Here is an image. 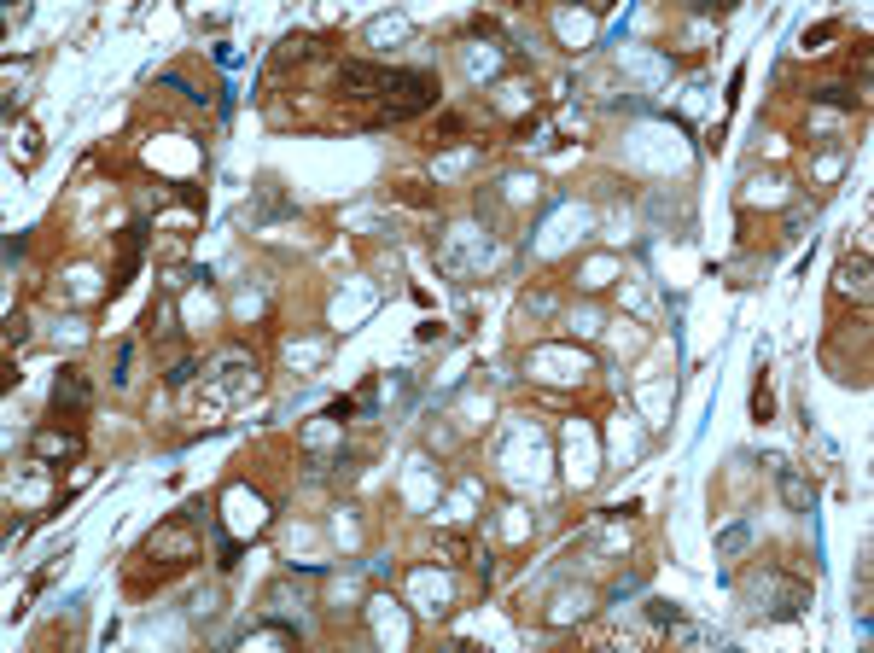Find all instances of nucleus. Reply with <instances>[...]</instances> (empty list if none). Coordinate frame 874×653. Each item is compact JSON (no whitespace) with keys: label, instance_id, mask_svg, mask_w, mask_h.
<instances>
[{"label":"nucleus","instance_id":"f257e3e1","mask_svg":"<svg viewBox=\"0 0 874 653\" xmlns=\"http://www.w3.org/2000/svg\"><path fill=\"white\" fill-rule=\"evenodd\" d=\"M338 88H344V100L373 105L368 123H403V117H420V111L437 105V76L432 70H385V65L350 59V65L338 70Z\"/></svg>","mask_w":874,"mask_h":653},{"label":"nucleus","instance_id":"f03ea898","mask_svg":"<svg viewBox=\"0 0 874 653\" xmlns=\"http://www.w3.org/2000/svg\"><path fill=\"white\" fill-rule=\"evenodd\" d=\"M193 519H199V508H187V514H175L164 519L158 531H152V543L140 549V560L158 572V584L164 578H175V572H187L193 560H199V537H193Z\"/></svg>","mask_w":874,"mask_h":653},{"label":"nucleus","instance_id":"7ed1b4c3","mask_svg":"<svg viewBox=\"0 0 874 653\" xmlns=\"http://www.w3.org/2000/svg\"><path fill=\"white\" fill-rule=\"evenodd\" d=\"M740 589H746V601H752V613H758V619H799V613L810 607V584L787 578V572H775V566L752 572Z\"/></svg>","mask_w":874,"mask_h":653},{"label":"nucleus","instance_id":"20e7f679","mask_svg":"<svg viewBox=\"0 0 874 653\" xmlns=\"http://www.w3.org/2000/svg\"><path fill=\"white\" fill-rule=\"evenodd\" d=\"M88 403H94V391H88V374H82V368H65V374L53 379V414H59V420L88 414Z\"/></svg>","mask_w":874,"mask_h":653},{"label":"nucleus","instance_id":"39448f33","mask_svg":"<svg viewBox=\"0 0 874 653\" xmlns=\"http://www.w3.org/2000/svg\"><path fill=\"white\" fill-rule=\"evenodd\" d=\"M770 467H775V490H781V502H787L793 514H810V508H816V490L799 479V467H787V461H770Z\"/></svg>","mask_w":874,"mask_h":653},{"label":"nucleus","instance_id":"423d86ee","mask_svg":"<svg viewBox=\"0 0 874 653\" xmlns=\"http://www.w3.org/2000/svg\"><path fill=\"white\" fill-rule=\"evenodd\" d=\"M35 461H76V455H82V438H76V432H53V426H47V432H35Z\"/></svg>","mask_w":874,"mask_h":653},{"label":"nucleus","instance_id":"0eeeda50","mask_svg":"<svg viewBox=\"0 0 874 653\" xmlns=\"http://www.w3.org/2000/svg\"><path fill=\"white\" fill-rule=\"evenodd\" d=\"M834 286H840V298H857V304H869V257H845L840 275H834Z\"/></svg>","mask_w":874,"mask_h":653},{"label":"nucleus","instance_id":"6e6552de","mask_svg":"<svg viewBox=\"0 0 874 653\" xmlns=\"http://www.w3.org/2000/svg\"><path fill=\"white\" fill-rule=\"evenodd\" d=\"M140 251H146V222H129V234H123V263H117V280H111V286L135 280V269H140Z\"/></svg>","mask_w":874,"mask_h":653},{"label":"nucleus","instance_id":"1a4fd4ad","mask_svg":"<svg viewBox=\"0 0 874 653\" xmlns=\"http://www.w3.org/2000/svg\"><path fill=\"white\" fill-rule=\"evenodd\" d=\"M752 549V519H735L729 531H717V560H740Z\"/></svg>","mask_w":874,"mask_h":653},{"label":"nucleus","instance_id":"9d476101","mask_svg":"<svg viewBox=\"0 0 874 653\" xmlns=\"http://www.w3.org/2000/svg\"><path fill=\"white\" fill-rule=\"evenodd\" d=\"M816 100H822V105H840V111H857V94H851V88H816Z\"/></svg>","mask_w":874,"mask_h":653},{"label":"nucleus","instance_id":"9b49d317","mask_svg":"<svg viewBox=\"0 0 874 653\" xmlns=\"http://www.w3.org/2000/svg\"><path fill=\"white\" fill-rule=\"evenodd\" d=\"M647 619H653L659 630H665V624H676V619H682V607H671V601H647Z\"/></svg>","mask_w":874,"mask_h":653},{"label":"nucleus","instance_id":"f8f14e48","mask_svg":"<svg viewBox=\"0 0 874 653\" xmlns=\"http://www.w3.org/2000/svg\"><path fill=\"white\" fill-rule=\"evenodd\" d=\"M834 35H840V24H816V30L805 35V47L816 53V47H822V41H834Z\"/></svg>","mask_w":874,"mask_h":653},{"label":"nucleus","instance_id":"ddd939ff","mask_svg":"<svg viewBox=\"0 0 874 653\" xmlns=\"http://www.w3.org/2000/svg\"><path fill=\"white\" fill-rule=\"evenodd\" d=\"M752 414L770 420V385H764V379H758V391H752Z\"/></svg>","mask_w":874,"mask_h":653},{"label":"nucleus","instance_id":"4468645a","mask_svg":"<svg viewBox=\"0 0 874 653\" xmlns=\"http://www.w3.org/2000/svg\"><path fill=\"white\" fill-rule=\"evenodd\" d=\"M636 589H641V578H618V584H612V601H630Z\"/></svg>","mask_w":874,"mask_h":653}]
</instances>
